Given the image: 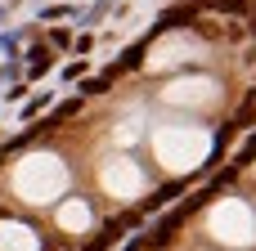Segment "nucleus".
Listing matches in <instances>:
<instances>
[{
	"instance_id": "obj_2",
	"label": "nucleus",
	"mask_w": 256,
	"mask_h": 251,
	"mask_svg": "<svg viewBox=\"0 0 256 251\" xmlns=\"http://www.w3.org/2000/svg\"><path fill=\"white\" fill-rule=\"evenodd\" d=\"M153 148H158L162 166H171V171H184V166L202 162V153H207V139H202L198 130H162V135L153 139Z\"/></svg>"
},
{
	"instance_id": "obj_1",
	"label": "nucleus",
	"mask_w": 256,
	"mask_h": 251,
	"mask_svg": "<svg viewBox=\"0 0 256 251\" xmlns=\"http://www.w3.org/2000/svg\"><path fill=\"white\" fill-rule=\"evenodd\" d=\"M63 184H68V171H63V162L50 157V153H36V157H27V162L14 171V193H18L22 202H36V207L50 202V198H58Z\"/></svg>"
},
{
	"instance_id": "obj_8",
	"label": "nucleus",
	"mask_w": 256,
	"mask_h": 251,
	"mask_svg": "<svg viewBox=\"0 0 256 251\" xmlns=\"http://www.w3.org/2000/svg\"><path fill=\"white\" fill-rule=\"evenodd\" d=\"M212 9H225V13H238V9H248V0H207Z\"/></svg>"
},
{
	"instance_id": "obj_7",
	"label": "nucleus",
	"mask_w": 256,
	"mask_h": 251,
	"mask_svg": "<svg viewBox=\"0 0 256 251\" xmlns=\"http://www.w3.org/2000/svg\"><path fill=\"white\" fill-rule=\"evenodd\" d=\"M207 94H212V81H176V85L166 90L171 103H202Z\"/></svg>"
},
{
	"instance_id": "obj_5",
	"label": "nucleus",
	"mask_w": 256,
	"mask_h": 251,
	"mask_svg": "<svg viewBox=\"0 0 256 251\" xmlns=\"http://www.w3.org/2000/svg\"><path fill=\"white\" fill-rule=\"evenodd\" d=\"M0 251H36V238L27 225H14V220H0Z\"/></svg>"
},
{
	"instance_id": "obj_4",
	"label": "nucleus",
	"mask_w": 256,
	"mask_h": 251,
	"mask_svg": "<svg viewBox=\"0 0 256 251\" xmlns=\"http://www.w3.org/2000/svg\"><path fill=\"white\" fill-rule=\"evenodd\" d=\"M104 189H108L112 198H135V193L144 189V175H140V166H130L126 157H117V162L104 166Z\"/></svg>"
},
{
	"instance_id": "obj_3",
	"label": "nucleus",
	"mask_w": 256,
	"mask_h": 251,
	"mask_svg": "<svg viewBox=\"0 0 256 251\" xmlns=\"http://www.w3.org/2000/svg\"><path fill=\"white\" fill-rule=\"evenodd\" d=\"M212 229H216V238L243 247V243H252V211L243 202H220L216 216H212Z\"/></svg>"
},
{
	"instance_id": "obj_6",
	"label": "nucleus",
	"mask_w": 256,
	"mask_h": 251,
	"mask_svg": "<svg viewBox=\"0 0 256 251\" xmlns=\"http://www.w3.org/2000/svg\"><path fill=\"white\" fill-rule=\"evenodd\" d=\"M58 225H63L68 234H86V229H90V207H86L81 198H76V202H63V207H58Z\"/></svg>"
}]
</instances>
